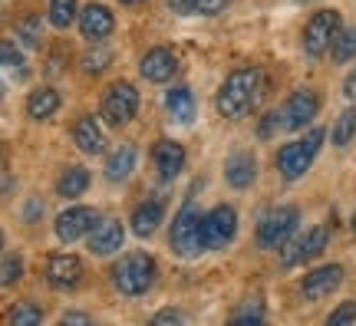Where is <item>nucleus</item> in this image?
I'll list each match as a JSON object with an SVG mask.
<instances>
[{
	"mask_svg": "<svg viewBox=\"0 0 356 326\" xmlns=\"http://www.w3.org/2000/svg\"><path fill=\"white\" fill-rule=\"evenodd\" d=\"M139 73L145 76L149 83H168V79H172V76L178 73L175 53L168 50V47H152V50L142 56Z\"/></svg>",
	"mask_w": 356,
	"mask_h": 326,
	"instance_id": "nucleus-16",
	"label": "nucleus"
},
{
	"mask_svg": "<svg viewBox=\"0 0 356 326\" xmlns=\"http://www.w3.org/2000/svg\"><path fill=\"white\" fill-rule=\"evenodd\" d=\"M24 277V257H7V261L0 263V287H13L17 280Z\"/></svg>",
	"mask_w": 356,
	"mask_h": 326,
	"instance_id": "nucleus-32",
	"label": "nucleus"
},
{
	"mask_svg": "<svg viewBox=\"0 0 356 326\" xmlns=\"http://www.w3.org/2000/svg\"><path fill=\"white\" fill-rule=\"evenodd\" d=\"M168 7L178 13H195V0H168Z\"/></svg>",
	"mask_w": 356,
	"mask_h": 326,
	"instance_id": "nucleus-39",
	"label": "nucleus"
},
{
	"mask_svg": "<svg viewBox=\"0 0 356 326\" xmlns=\"http://www.w3.org/2000/svg\"><path fill=\"white\" fill-rule=\"evenodd\" d=\"M304 3H307V0H304Z\"/></svg>",
	"mask_w": 356,
	"mask_h": 326,
	"instance_id": "nucleus-47",
	"label": "nucleus"
},
{
	"mask_svg": "<svg viewBox=\"0 0 356 326\" xmlns=\"http://www.w3.org/2000/svg\"><path fill=\"white\" fill-rule=\"evenodd\" d=\"M225 178H228L231 188H248L257 178V162L251 152H234L225 165Z\"/></svg>",
	"mask_w": 356,
	"mask_h": 326,
	"instance_id": "nucleus-20",
	"label": "nucleus"
},
{
	"mask_svg": "<svg viewBox=\"0 0 356 326\" xmlns=\"http://www.w3.org/2000/svg\"><path fill=\"white\" fill-rule=\"evenodd\" d=\"M320 145H323V129H310L304 138H297L291 145H284L277 152V172L284 181H297L307 168L314 165Z\"/></svg>",
	"mask_w": 356,
	"mask_h": 326,
	"instance_id": "nucleus-3",
	"label": "nucleus"
},
{
	"mask_svg": "<svg viewBox=\"0 0 356 326\" xmlns=\"http://www.w3.org/2000/svg\"><path fill=\"white\" fill-rule=\"evenodd\" d=\"M353 138H356V109L350 106V109L340 113L337 126H333V145H337V149H346Z\"/></svg>",
	"mask_w": 356,
	"mask_h": 326,
	"instance_id": "nucleus-27",
	"label": "nucleus"
},
{
	"mask_svg": "<svg viewBox=\"0 0 356 326\" xmlns=\"http://www.w3.org/2000/svg\"><path fill=\"white\" fill-rule=\"evenodd\" d=\"M330 56H333V63H350L356 56V26H340V33L333 37L330 43Z\"/></svg>",
	"mask_w": 356,
	"mask_h": 326,
	"instance_id": "nucleus-25",
	"label": "nucleus"
},
{
	"mask_svg": "<svg viewBox=\"0 0 356 326\" xmlns=\"http://www.w3.org/2000/svg\"><path fill=\"white\" fill-rule=\"evenodd\" d=\"M152 165L162 181H172L178 178V172L185 168V145H178L172 138H159L152 145Z\"/></svg>",
	"mask_w": 356,
	"mask_h": 326,
	"instance_id": "nucleus-15",
	"label": "nucleus"
},
{
	"mask_svg": "<svg viewBox=\"0 0 356 326\" xmlns=\"http://www.w3.org/2000/svg\"><path fill=\"white\" fill-rule=\"evenodd\" d=\"M231 0H195V13H204V17H215L228 7Z\"/></svg>",
	"mask_w": 356,
	"mask_h": 326,
	"instance_id": "nucleus-35",
	"label": "nucleus"
},
{
	"mask_svg": "<svg viewBox=\"0 0 356 326\" xmlns=\"http://www.w3.org/2000/svg\"><path fill=\"white\" fill-rule=\"evenodd\" d=\"M320 113V96L314 89H297L291 99L284 102V109H280V126L284 129H307Z\"/></svg>",
	"mask_w": 356,
	"mask_h": 326,
	"instance_id": "nucleus-9",
	"label": "nucleus"
},
{
	"mask_svg": "<svg viewBox=\"0 0 356 326\" xmlns=\"http://www.w3.org/2000/svg\"><path fill=\"white\" fill-rule=\"evenodd\" d=\"M96 221H99V211H96V208H86V204H73V208H66V211L56 218L53 231H56V238L63 241V244H73V241L86 238Z\"/></svg>",
	"mask_w": 356,
	"mask_h": 326,
	"instance_id": "nucleus-10",
	"label": "nucleus"
},
{
	"mask_svg": "<svg viewBox=\"0 0 356 326\" xmlns=\"http://www.w3.org/2000/svg\"><path fill=\"white\" fill-rule=\"evenodd\" d=\"M17 37L24 47H40V40H43V24H40V17H24L20 24H17Z\"/></svg>",
	"mask_w": 356,
	"mask_h": 326,
	"instance_id": "nucleus-30",
	"label": "nucleus"
},
{
	"mask_svg": "<svg viewBox=\"0 0 356 326\" xmlns=\"http://www.w3.org/2000/svg\"><path fill=\"white\" fill-rule=\"evenodd\" d=\"M0 251H3V231H0Z\"/></svg>",
	"mask_w": 356,
	"mask_h": 326,
	"instance_id": "nucleus-44",
	"label": "nucleus"
},
{
	"mask_svg": "<svg viewBox=\"0 0 356 326\" xmlns=\"http://www.w3.org/2000/svg\"><path fill=\"white\" fill-rule=\"evenodd\" d=\"M0 99H3V79H0Z\"/></svg>",
	"mask_w": 356,
	"mask_h": 326,
	"instance_id": "nucleus-43",
	"label": "nucleus"
},
{
	"mask_svg": "<svg viewBox=\"0 0 356 326\" xmlns=\"http://www.w3.org/2000/svg\"><path fill=\"white\" fill-rule=\"evenodd\" d=\"M40 211H43V204H40V198H30V204H26V221H37Z\"/></svg>",
	"mask_w": 356,
	"mask_h": 326,
	"instance_id": "nucleus-40",
	"label": "nucleus"
},
{
	"mask_svg": "<svg viewBox=\"0 0 356 326\" xmlns=\"http://www.w3.org/2000/svg\"><path fill=\"white\" fill-rule=\"evenodd\" d=\"M60 323H63V326H89L92 320H89L86 313H79V310H70V313L60 316Z\"/></svg>",
	"mask_w": 356,
	"mask_h": 326,
	"instance_id": "nucleus-38",
	"label": "nucleus"
},
{
	"mask_svg": "<svg viewBox=\"0 0 356 326\" xmlns=\"http://www.w3.org/2000/svg\"><path fill=\"white\" fill-rule=\"evenodd\" d=\"M238 234V211L231 204H218L202 218V244L204 251H221L228 247Z\"/></svg>",
	"mask_w": 356,
	"mask_h": 326,
	"instance_id": "nucleus-7",
	"label": "nucleus"
},
{
	"mask_svg": "<svg viewBox=\"0 0 356 326\" xmlns=\"http://www.w3.org/2000/svg\"><path fill=\"white\" fill-rule=\"evenodd\" d=\"M89 188V172L83 165H70L63 168V175L56 178V195L60 198H79Z\"/></svg>",
	"mask_w": 356,
	"mask_h": 326,
	"instance_id": "nucleus-24",
	"label": "nucleus"
},
{
	"mask_svg": "<svg viewBox=\"0 0 356 326\" xmlns=\"http://www.w3.org/2000/svg\"><path fill=\"white\" fill-rule=\"evenodd\" d=\"M83 277H86V267L76 254H53L47 261V280L56 290H76L83 284Z\"/></svg>",
	"mask_w": 356,
	"mask_h": 326,
	"instance_id": "nucleus-11",
	"label": "nucleus"
},
{
	"mask_svg": "<svg viewBox=\"0 0 356 326\" xmlns=\"http://www.w3.org/2000/svg\"><path fill=\"white\" fill-rule=\"evenodd\" d=\"M340 13L337 10H320L314 13L310 20H307L304 26V50L310 53V56H323V53L330 50L333 37L340 33Z\"/></svg>",
	"mask_w": 356,
	"mask_h": 326,
	"instance_id": "nucleus-8",
	"label": "nucleus"
},
{
	"mask_svg": "<svg viewBox=\"0 0 356 326\" xmlns=\"http://www.w3.org/2000/svg\"><path fill=\"white\" fill-rule=\"evenodd\" d=\"M56 109H60V92L50 89V86H40V89H33V92L26 96V115H30V119H37V122L56 115Z\"/></svg>",
	"mask_w": 356,
	"mask_h": 326,
	"instance_id": "nucleus-21",
	"label": "nucleus"
},
{
	"mask_svg": "<svg viewBox=\"0 0 356 326\" xmlns=\"http://www.w3.org/2000/svg\"><path fill=\"white\" fill-rule=\"evenodd\" d=\"M73 142H76V149L86 152V155L106 152V136H102V129H99V119H96V115H83L76 126H73Z\"/></svg>",
	"mask_w": 356,
	"mask_h": 326,
	"instance_id": "nucleus-19",
	"label": "nucleus"
},
{
	"mask_svg": "<svg viewBox=\"0 0 356 326\" xmlns=\"http://www.w3.org/2000/svg\"><path fill=\"white\" fill-rule=\"evenodd\" d=\"M162 214H165V201L162 198H149L142 201L139 208L132 211V231H136V238H152L159 225H162Z\"/></svg>",
	"mask_w": 356,
	"mask_h": 326,
	"instance_id": "nucleus-18",
	"label": "nucleus"
},
{
	"mask_svg": "<svg viewBox=\"0 0 356 326\" xmlns=\"http://www.w3.org/2000/svg\"><path fill=\"white\" fill-rule=\"evenodd\" d=\"M13 73L17 79H24L26 76V60H24V53L13 47L10 40H0V73Z\"/></svg>",
	"mask_w": 356,
	"mask_h": 326,
	"instance_id": "nucleus-26",
	"label": "nucleus"
},
{
	"mask_svg": "<svg viewBox=\"0 0 356 326\" xmlns=\"http://www.w3.org/2000/svg\"><path fill=\"white\" fill-rule=\"evenodd\" d=\"M280 126V113H267L264 115V122L257 126V136L261 138H267V136H274V129Z\"/></svg>",
	"mask_w": 356,
	"mask_h": 326,
	"instance_id": "nucleus-37",
	"label": "nucleus"
},
{
	"mask_svg": "<svg viewBox=\"0 0 356 326\" xmlns=\"http://www.w3.org/2000/svg\"><path fill=\"white\" fill-rule=\"evenodd\" d=\"M343 96L346 99H356V70L350 76H346V83H343Z\"/></svg>",
	"mask_w": 356,
	"mask_h": 326,
	"instance_id": "nucleus-41",
	"label": "nucleus"
},
{
	"mask_svg": "<svg viewBox=\"0 0 356 326\" xmlns=\"http://www.w3.org/2000/svg\"><path fill=\"white\" fill-rule=\"evenodd\" d=\"M76 10H79L76 0H50V24L56 26V30H66V26L79 17Z\"/></svg>",
	"mask_w": 356,
	"mask_h": 326,
	"instance_id": "nucleus-29",
	"label": "nucleus"
},
{
	"mask_svg": "<svg viewBox=\"0 0 356 326\" xmlns=\"http://www.w3.org/2000/svg\"><path fill=\"white\" fill-rule=\"evenodd\" d=\"M122 3H139V0H122Z\"/></svg>",
	"mask_w": 356,
	"mask_h": 326,
	"instance_id": "nucleus-46",
	"label": "nucleus"
},
{
	"mask_svg": "<svg viewBox=\"0 0 356 326\" xmlns=\"http://www.w3.org/2000/svg\"><path fill=\"white\" fill-rule=\"evenodd\" d=\"M202 218L204 214L195 208V198L185 201V204H181V211L175 214L168 241H172V251H175L178 257H195V254L204 251V244H202Z\"/></svg>",
	"mask_w": 356,
	"mask_h": 326,
	"instance_id": "nucleus-4",
	"label": "nucleus"
},
{
	"mask_svg": "<svg viewBox=\"0 0 356 326\" xmlns=\"http://www.w3.org/2000/svg\"><path fill=\"white\" fill-rule=\"evenodd\" d=\"M136 155H139L136 145H129V142L126 145H119V149L109 155V162H106V178L115 181V185H119V181H126V178L132 175V168H136Z\"/></svg>",
	"mask_w": 356,
	"mask_h": 326,
	"instance_id": "nucleus-23",
	"label": "nucleus"
},
{
	"mask_svg": "<svg viewBox=\"0 0 356 326\" xmlns=\"http://www.w3.org/2000/svg\"><path fill=\"white\" fill-rule=\"evenodd\" d=\"M86 238H89V251L96 254V257H109V254H115L122 247L126 231H122V225L115 218H99Z\"/></svg>",
	"mask_w": 356,
	"mask_h": 326,
	"instance_id": "nucleus-14",
	"label": "nucleus"
},
{
	"mask_svg": "<svg viewBox=\"0 0 356 326\" xmlns=\"http://www.w3.org/2000/svg\"><path fill=\"white\" fill-rule=\"evenodd\" d=\"M109 60H113V53L106 50V47H92V50L83 56V70H86L89 76H96V73H102V70L109 66Z\"/></svg>",
	"mask_w": 356,
	"mask_h": 326,
	"instance_id": "nucleus-31",
	"label": "nucleus"
},
{
	"mask_svg": "<svg viewBox=\"0 0 356 326\" xmlns=\"http://www.w3.org/2000/svg\"><path fill=\"white\" fill-rule=\"evenodd\" d=\"M60 73H63V56L56 53V56L50 60V76H60Z\"/></svg>",
	"mask_w": 356,
	"mask_h": 326,
	"instance_id": "nucleus-42",
	"label": "nucleus"
},
{
	"mask_svg": "<svg viewBox=\"0 0 356 326\" xmlns=\"http://www.w3.org/2000/svg\"><path fill=\"white\" fill-rule=\"evenodd\" d=\"M165 109L175 122H191L195 119V92L188 86H172L165 92Z\"/></svg>",
	"mask_w": 356,
	"mask_h": 326,
	"instance_id": "nucleus-22",
	"label": "nucleus"
},
{
	"mask_svg": "<svg viewBox=\"0 0 356 326\" xmlns=\"http://www.w3.org/2000/svg\"><path fill=\"white\" fill-rule=\"evenodd\" d=\"M297 225H300V211L293 204H280V208H274V211H267L261 218V225H257V244L267 247V251H277V247H284L293 238Z\"/></svg>",
	"mask_w": 356,
	"mask_h": 326,
	"instance_id": "nucleus-5",
	"label": "nucleus"
},
{
	"mask_svg": "<svg viewBox=\"0 0 356 326\" xmlns=\"http://www.w3.org/2000/svg\"><path fill=\"white\" fill-rule=\"evenodd\" d=\"M155 274H159V267H155L152 254L132 251V254H126L122 261H115L113 284H115V290L126 293V297H142V293L152 290Z\"/></svg>",
	"mask_w": 356,
	"mask_h": 326,
	"instance_id": "nucleus-2",
	"label": "nucleus"
},
{
	"mask_svg": "<svg viewBox=\"0 0 356 326\" xmlns=\"http://www.w3.org/2000/svg\"><path fill=\"white\" fill-rule=\"evenodd\" d=\"M327 241H330V231H327V227H314V231H307L300 241H293V244H284V254H280V261H284V267H297V263H307L310 257L323 254Z\"/></svg>",
	"mask_w": 356,
	"mask_h": 326,
	"instance_id": "nucleus-12",
	"label": "nucleus"
},
{
	"mask_svg": "<svg viewBox=\"0 0 356 326\" xmlns=\"http://www.w3.org/2000/svg\"><path fill=\"white\" fill-rule=\"evenodd\" d=\"M327 323L330 326H343V323H356V303L346 300L343 307H337L330 316H327Z\"/></svg>",
	"mask_w": 356,
	"mask_h": 326,
	"instance_id": "nucleus-34",
	"label": "nucleus"
},
{
	"mask_svg": "<svg viewBox=\"0 0 356 326\" xmlns=\"http://www.w3.org/2000/svg\"><path fill=\"white\" fill-rule=\"evenodd\" d=\"M188 316L181 313V310H162V313H155V320L152 323L155 326H165V323H185Z\"/></svg>",
	"mask_w": 356,
	"mask_h": 326,
	"instance_id": "nucleus-36",
	"label": "nucleus"
},
{
	"mask_svg": "<svg viewBox=\"0 0 356 326\" xmlns=\"http://www.w3.org/2000/svg\"><path fill=\"white\" fill-rule=\"evenodd\" d=\"M264 320H267V313L261 303H248L238 313H231V323H264Z\"/></svg>",
	"mask_w": 356,
	"mask_h": 326,
	"instance_id": "nucleus-33",
	"label": "nucleus"
},
{
	"mask_svg": "<svg viewBox=\"0 0 356 326\" xmlns=\"http://www.w3.org/2000/svg\"><path fill=\"white\" fill-rule=\"evenodd\" d=\"M261 89H264V73L261 66H241L221 83L218 89V113L225 119H241L244 113L254 109V102L261 99Z\"/></svg>",
	"mask_w": 356,
	"mask_h": 326,
	"instance_id": "nucleus-1",
	"label": "nucleus"
},
{
	"mask_svg": "<svg viewBox=\"0 0 356 326\" xmlns=\"http://www.w3.org/2000/svg\"><path fill=\"white\" fill-rule=\"evenodd\" d=\"M102 119L109 122V126H126L136 119L139 113V89L126 83V79H119V83H109L106 92H102Z\"/></svg>",
	"mask_w": 356,
	"mask_h": 326,
	"instance_id": "nucleus-6",
	"label": "nucleus"
},
{
	"mask_svg": "<svg viewBox=\"0 0 356 326\" xmlns=\"http://www.w3.org/2000/svg\"><path fill=\"white\" fill-rule=\"evenodd\" d=\"M340 284H343V267H340V263H327V267H317V270H310V274L304 277L300 293H304L307 300H323V297H330Z\"/></svg>",
	"mask_w": 356,
	"mask_h": 326,
	"instance_id": "nucleus-13",
	"label": "nucleus"
},
{
	"mask_svg": "<svg viewBox=\"0 0 356 326\" xmlns=\"http://www.w3.org/2000/svg\"><path fill=\"white\" fill-rule=\"evenodd\" d=\"M350 225H353V234H356V214H353V221H350Z\"/></svg>",
	"mask_w": 356,
	"mask_h": 326,
	"instance_id": "nucleus-45",
	"label": "nucleus"
},
{
	"mask_svg": "<svg viewBox=\"0 0 356 326\" xmlns=\"http://www.w3.org/2000/svg\"><path fill=\"white\" fill-rule=\"evenodd\" d=\"M79 30H83V37L92 40V43L106 40L115 30L113 10L102 7V3H89V7H83V13H79Z\"/></svg>",
	"mask_w": 356,
	"mask_h": 326,
	"instance_id": "nucleus-17",
	"label": "nucleus"
},
{
	"mask_svg": "<svg viewBox=\"0 0 356 326\" xmlns=\"http://www.w3.org/2000/svg\"><path fill=\"white\" fill-rule=\"evenodd\" d=\"M7 323L13 326H40L43 323V310H40L37 303H13L10 313H7Z\"/></svg>",
	"mask_w": 356,
	"mask_h": 326,
	"instance_id": "nucleus-28",
	"label": "nucleus"
}]
</instances>
